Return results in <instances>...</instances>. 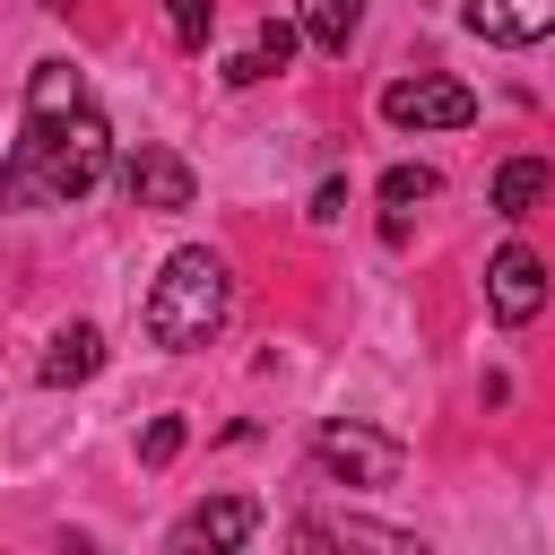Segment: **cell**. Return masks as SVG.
Returning <instances> with one entry per match:
<instances>
[{"instance_id": "cell-1", "label": "cell", "mask_w": 555, "mask_h": 555, "mask_svg": "<svg viewBox=\"0 0 555 555\" xmlns=\"http://www.w3.org/2000/svg\"><path fill=\"white\" fill-rule=\"evenodd\" d=\"M113 165V130L104 113L87 104L78 69L69 61H43L35 87H26V130H17V156H9V182L17 199H87Z\"/></svg>"}, {"instance_id": "cell-2", "label": "cell", "mask_w": 555, "mask_h": 555, "mask_svg": "<svg viewBox=\"0 0 555 555\" xmlns=\"http://www.w3.org/2000/svg\"><path fill=\"white\" fill-rule=\"evenodd\" d=\"M225 321V260L217 251H173L156 295H147V338L156 347H208Z\"/></svg>"}, {"instance_id": "cell-3", "label": "cell", "mask_w": 555, "mask_h": 555, "mask_svg": "<svg viewBox=\"0 0 555 555\" xmlns=\"http://www.w3.org/2000/svg\"><path fill=\"white\" fill-rule=\"evenodd\" d=\"M382 121H399V130H468L477 95L460 78H399V87H382Z\"/></svg>"}, {"instance_id": "cell-4", "label": "cell", "mask_w": 555, "mask_h": 555, "mask_svg": "<svg viewBox=\"0 0 555 555\" xmlns=\"http://www.w3.org/2000/svg\"><path fill=\"white\" fill-rule=\"evenodd\" d=\"M312 460H321L330 477H347V486H390V477H399V442H390V434H364V425H321Z\"/></svg>"}, {"instance_id": "cell-5", "label": "cell", "mask_w": 555, "mask_h": 555, "mask_svg": "<svg viewBox=\"0 0 555 555\" xmlns=\"http://www.w3.org/2000/svg\"><path fill=\"white\" fill-rule=\"evenodd\" d=\"M486 295H494V321H538V304H546V260L538 251H494V269H486Z\"/></svg>"}, {"instance_id": "cell-6", "label": "cell", "mask_w": 555, "mask_h": 555, "mask_svg": "<svg viewBox=\"0 0 555 555\" xmlns=\"http://www.w3.org/2000/svg\"><path fill=\"white\" fill-rule=\"evenodd\" d=\"M121 173H130V199H139V208H156V217L191 208V165H182L173 147H139Z\"/></svg>"}, {"instance_id": "cell-7", "label": "cell", "mask_w": 555, "mask_h": 555, "mask_svg": "<svg viewBox=\"0 0 555 555\" xmlns=\"http://www.w3.org/2000/svg\"><path fill=\"white\" fill-rule=\"evenodd\" d=\"M251 529H260V512L243 494H217V503H199V512L173 520V546H243Z\"/></svg>"}, {"instance_id": "cell-8", "label": "cell", "mask_w": 555, "mask_h": 555, "mask_svg": "<svg viewBox=\"0 0 555 555\" xmlns=\"http://www.w3.org/2000/svg\"><path fill=\"white\" fill-rule=\"evenodd\" d=\"M468 26L486 43H538L555 35V0H468Z\"/></svg>"}, {"instance_id": "cell-9", "label": "cell", "mask_w": 555, "mask_h": 555, "mask_svg": "<svg viewBox=\"0 0 555 555\" xmlns=\"http://www.w3.org/2000/svg\"><path fill=\"white\" fill-rule=\"evenodd\" d=\"M295 26H304L321 52H347L356 26H364V0H295Z\"/></svg>"}, {"instance_id": "cell-10", "label": "cell", "mask_w": 555, "mask_h": 555, "mask_svg": "<svg viewBox=\"0 0 555 555\" xmlns=\"http://www.w3.org/2000/svg\"><path fill=\"white\" fill-rule=\"evenodd\" d=\"M286 61H295V26H278V17H269V26L225 61V78H234V87H251V78H269V69H286Z\"/></svg>"}, {"instance_id": "cell-11", "label": "cell", "mask_w": 555, "mask_h": 555, "mask_svg": "<svg viewBox=\"0 0 555 555\" xmlns=\"http://www.w3.org/2000/svg\"><path fill=\"white\" fill-rule=\"evenodd\" d=\"M546 191H555V173H546V156H512V165L494 173V208H503V217H529V208H538Z\"/></svg>"}, {"instance_id": "cell-12", "label": "cell", "mask_w": 555, "mask_h": 555, "mask_svg": "<svg viewBox=\"0 0 555 555\" xmlns=\"http://www.w3.org/2000/svg\"><path fill=\"white\" fill-rule=\"evenodd\" d=\"M95 364H104V338H95V330H87V321H69V330H61V338H52V356H43V382H52V390H61V382H87V373H95Z\"/></svg>"}, {"instance_id": "cell-13", "label": "cell", "mask_w": 555, "mask_h": 555, "mask_svg": "<svg viewBox=\"0 0 555 555\" xmlns=\"http://www.w3.org/2000/svg\"><path fill=\"white\" fill-rule=\"evenodd\" d=\"M434 191H442L434 165H390V173H382V199H390V208H416V199H434Z\"/></svg>"}, {"instance_id": "cell-14", "label": "cell", "mask_w": 555, "mask_h": 555, "mask_svg": "<svg viewBox=\"0 0 555 555\" xmlns=\"http://www.w3.org/2000/svg\"><path fill=\"white\" fill-rule=\"evenodd\" d=\"M165 9H173V43H191V52H199V43H208V26H217V0H165Z\"/></svg>"}, {"instance_id": "cell-15", "label": "cell", "mask_w": 555, "mask_h": 555, "mask_svg": "<svg viewBox=\"0 0 555 555\" xmlns=\"http://www.w3.org/2000/svg\"><path fill=\"white\" fill-rule=\"evenodd\" d=\"M173 451H182V416H156V425H147V442H139V460H147V468H165Z\"/></svg>"}]
</instances>
